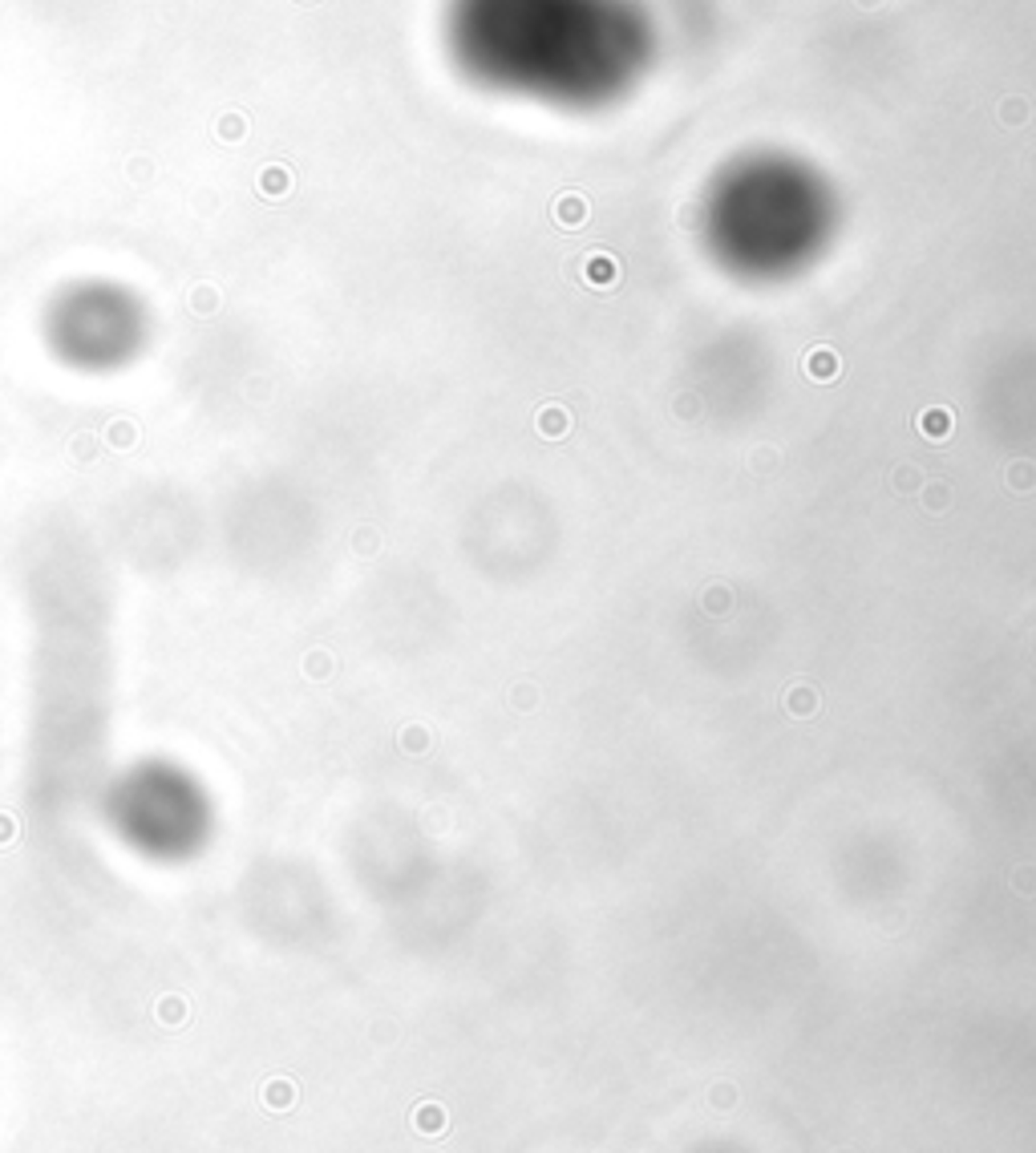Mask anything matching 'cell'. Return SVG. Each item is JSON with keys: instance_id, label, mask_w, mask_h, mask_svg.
<instances>
[{"instance_id": "1", "label": "cell", "mask_w": 1036, "mask_h": 1153, "mask_svg": "<svg viewBox=\"0 0 1036 1153\" xmlns=\"http://www.w3.org/2000/svg\"><path fill=\"white\" fill-rule=\"evenodd\" d=\"M110 829L150 862H187L207 846L215 826L211 802L187 769L150 761L134 765L106 797Z\"/></svg>"}, {"instance_id": "2", "label": "cell", "mask_w": 1036, "mask_h": 1153, "mask_svg": "<svg viewBox=\"0 0 1036 1153\" xmlns=\"http://www.w3.org/2000/svg\"><path fill=\"white\" fill-rule=\"evenodd\" d=\"M583 215H588V211H583V199H559V219H563L567 223V227H580V223H583Z\"/></svg>"}, {"instance_id": "3", "label": "cell", "mask_w": 1036, "mask_h": 1153, "mask_svg": "<svg viewBox=\"0 0 1036 1153\" xmlns=\"http://www.w3.org/2000/svg\"><path fill=\"white\" fill-rule=\"evenodd\" d=\"M612 276H615L612 260H591V279H612Z\"/></svg>"}, {"instance_id": "4", "label": "cell", "mask_w": 1036, "mask_h": 1153, "mask_svg": "<svg viewBox=\"0 0 1036 1153\" xmlns=\"http://www.w3.org/2000/svg\"><path fill=\"white\" fill-rule=\"evenodd\" d=\"M810 373H814V377H834V357H830V352H826V360L814 357V368H810Z\"/></svg>"}]
</instances>
